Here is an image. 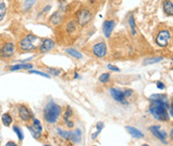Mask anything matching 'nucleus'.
I'll return each instance as SVG.
<instances>
[{
	"instance_id": "f257e3e1",
	"label": "nucleus",
	"mask_w": 173,
	"mask_h": 146,
	"mask_svg": "<svg viewBox=\"0 0 173 146\" xmlns=\"http://www.w3.org/2000/svg\"><path fill=\"white\" fill-rule=\"evenodd\" d=\"M169 107V103H165V101L161 100H153L151 103V107H150V112L158 121L167 122L170 118L169 114H168Z\"/></svg>"
},
{
	"instance_id": "f03ea898",
	"label": "nucleus",
	"mask_w": 173,
	"mask_h": 146,
	"mask_svg": "<svg viewBox=\"0 0 173 146\" xmlns=\"http://www.w3.org/2000/svg\"><path fill=\"white\" fill-rule=\"evenodd\" d=\"M41 40L33 33H28L27 35L20 38L18 42V49L20 51H33L41 45Z\"/></svg>"
},
{
	"instance_id": "7ed1b4c3",
	"label": "nucleus",
	"mask_w": 173,
	"mask_h": 146,
	"mask_svg": "<svg viewBox=\"0 0 173 146\" xmlns=\"http://www.w3.org/2000/svg\"><path fill=\"white\" fill-rule=\"evenodd\" d=\"M61 112H62V109L60 106L57 105L53 101H49L46 105L45 109H44V118H45V121L47 123L53 124L58 121Z\"/></svg>"
},
{
	"instance_id": "20e7f679",
	"label": "nucleus",
	"mask_w": 173,
	"mask_h": 146,
	"mask_svg": "<svg viewBox=\"0 0 173 146\" xmlns=\"http://www.w3.org/2000/svg\"><path fill=\"white\" fill-rule=\"evenodd\" d=\"M92 17H93L92 12L86 7L80 8L76 13V22L78 23V26H81V27L88 25L91 22Z\"/></svg>"
},
{
	"instance_id": "39448f33",
	"label": "nucleus",
	"mask_w": 173,
	"mask_h": 146,
	"mask_svg": "<svg viewBox=\"0 0 173 146\" xmlns=\"http://www.w3.org/2000/svg\"><path fill=\"white\" fill-rule=\"evenodd\" d=\"M171 40V32L168 29H161L155 36V43L159 47H166Z\"/></svg>"
},
{
	"instance_id": "423d86ee",
	"label": "nucleus",
	"mask_w": 173,
	"mask_h": 146,
	"mask_svg": "<svg viewBox=\"0 0 173 146\" xmlns=\"http://www.w3.org/2000/svg\"><path fill=\"white\" fill-rule=\"evenodd\" d=\"M15 53V45L12 41H7L0 44V57L4 59L12 58Z\"/></svg>"
},
{
	"instance_id": "0eeeda50",
	"label": "nucleus",
	"mask_w": 173,
	"mask_h": 146,
	"mask_svg": "<svg viewBox=\"0 0 173 146\" xmlns=\"http://www.w3.org/2000/svg\"><path fill=\"white\" fill-rule=\"evenodd\" d=\"M92 53L97 58H104L107 53V45L104 41H99L92 47Z\"/></svg>"
},
{
	"instance_id": "6e6552de",
	"label": "nucleus",
	"mask_w": 173,
	"mask_h": 146,
	"mask_svg": "<svg viewBox=\"0 0 173 146\" xmlns=\"http://www.w3.org/2000/svg\"><path fill=\"white\" fill-rule=\"evenodd\" d=\"M30 130V132L32 133L33 137L35 139H38L41 135V132H42V125H41L40 121L38 118H33V125L32 126H29L28 127Z\"/></svg>"
},
{
	"instance_id": "1a4fd4ad",
	"label": "nucleus",
	"mask_w": 173,
	"mask_h": 146,
	"mask_svg": "<svg viewBox=\"0 0 173 146\" xmlns=\"http://www.w3.org/2000/svg\"><path fill=\"white\" fill-rule=\"evenodd\" d=\"M55 47V42H53L51 38H45V40H42L41 42V45H40V51L42 53H48L50 51L51 49Z\"/></svg>"
},
{
	"instance_id": "9d476101",
	"label": "nucleus",
	"mask_w": 173,
	"mask_h": 146,
	"mask_svg": "<svg viewBox=\"0 0 173 146\" xmlns=\"http://www.w3.org/2000/svg\"><path fill=\"white\" fill-rule=\"evenodd\" d=\"M150 130H151V132L157 138V139H159L160 141H162L164 143H166V139L168 138L167 132L164 131V130H162L160 127H159V126H152L151 128H150Z\"/></svg>"
},
{
	"instance_id": "9b49d317",
	"label": "nucleus",
	"mask_w": 173,
	"mask_h": 146,
	"mask_svg": "<svg viewBox=\"0 0 173 146\" xmlns=\"http://www.w3.org/2000/svg\"><path fill=\"white\" fill-rule=\"evenodd\" d=\"M114 27H115V22L112 19L106 20L104 23V25H103V32H104L106 38H109V36L111 35Z\"/></svg>"
},
{
	"instance_id": "f8f14e48",
	"label": "nucleus",
	"mask_w": 173,
	"mask_h": 146,
	"mask_svg": "<svg viewBox=\"0 0 173 146\" xmlns=\"http://www.w3.org/2000/svg\"><path fill=\"white\" fill-rule=\"evenodd\" d=\"M110 95L112 96V98L114 100L119 101V103H125L126 100H125V95H124V93L122 91L120 90H117V88H110Z\"/></svg>"
},
{
	"instance_id": "ddd939ff",
	"label": "nucleus",
	"mask_w": 173,
	"mask_h": 146,
	"mask_svg": "<svg viewBox=\"0 0 173 146\" xmlns=\"http://www.w3.org/2000/svg\"><path fill=\"white\" fill-rule=\"evenodd\" d=\"M18 115L24 122H29L31 118V113H30L29 109L26 106H23V105L18 107Z\"/></svg>"
},
{
	"instance_id": "4468645a",
	"label": "nucleus",
	"mask_w": 173,
	"mask_h": 146,
	"mask_svg": "<svg viewBox=\"0 0 173 146\" xmlns=\"http://www.w3.org/2000/svg\"><path fill=\"white\" fill-rule=\"evenodd\" d=\"M65 30L69 34H75L78 32V23L76 20H69L65 26Z\"/></svg>"
},
{
	"instance_id": "2eb2a0df",
	"label": "nucleus",
	"mask_w": 173,
	"mask_h": 146,
	"mask_svg": "<svg viewBox=\"0 0 173 146\" xmlns=\"http://www.w3.org/2000/svg\"><path fill=\"white\" fill-rule=\"evenodd\" d=\"M162 9L166 15L171 17L173 15V2L172 0H164L162 2Z\"/></svg>"
},
{
	"instance_id": "dca6fc26",
	"label": "nucleus",
	"mask_w": 173,
	"mask_h": 146,
	"mask_svg": "<svg viewBox=\"0 0 173 146\" xmlns=\"http://www.w3.org/2000/svg\"><path fill=\"white\" fill-rule=\"evenodd\" d=\"M49 23L53 26H59L62 23V15L59 12H55L49 17Z\"/></svg>"
},
{
	"instance_id": "f3484780",
	"label": "nucleus",
	"mask_w": 173,
	"mask_h": 146,
	"mask_svg": "<svg viewBox=\"0 0 173 146\" xmlns=\"http://www.w3.org/2000/svg\"><path fill=\"white\" fill-rule=\"evenodd\" d=\"M125 128H126V130H127V132L131 135V137L138 138V139H141V138L144 137L142 132H141L140 130H138L137 128H134V127H130V126H126Z\"/></svg>"
},
{
	"instance_id": "a211bd4d",
	"label": "nucleus",
	"mask_w": 173,
	"mask_h": 146,
	"mask_svg": "<svg viewBox=\"0 0 173 146\" xmlns=\"http://www.w3.org/2000/svg\"><path fill=\"white\" fill-rule=\"evenodd\" d=\"M69 139L74 143H79L81 140V132L79 129H75L74 131L69 132Z\"/></svg>"
},
{
	"instance_id": "6ab92c4d",
	"label": "nucleus",
	"mask_w": 173,
	"mask_h": 146,
	"mask_svg": "<svg viewBox=\"0 0 173 146\" xmlns=\"http://www.w3.org/2000/svg\"><path fill=\"white\" fill-rule=\"evenodd\" d=\"M29 68H32V64H25V63H22V64H17V65H13V66L10 67V70H19V69H29Z\"/></svg>"
},
{
	"instance_id": "aec40b11",
	"label": "nucleus",
	"mask_w": 173,
	"mask_h": 146,
	"mask_svg": "<svg viewBox=\"0 0 173 146\" xmlns=\"http://www.w3.org/2000/svg\"><path fill=\"white\" fill-rule=\"evenodd\" d=\"M65 51H66V53H69V56H72L73 58L75 59H82V54L79 53V51H77L76 49H73V48H68V49H65Z\"/></svg>"
},
{
	"instance_id": "412c9836",
	"label": "nucleus",
	"mask_w": 173,
	"mask_h": 146,
	"mask_svg": "<svg viewBox=\"0 0 173 146\" xmlns=\"http://www.w3.org/2000/svg\"><path fill=\"white\" fill-rule=\"evenodd\" d=\"M1 119H2V124L4 125V126H10V125L12 124V122H13V118H12V116L10 115L9 113H4V114H2V116H1Z\"/></svg>"
},
{
	"instance_id": "4be33fe9",
	"label": "nucleus",
	"mask_w": 173,
	"mask_h": 146,
	"mask_svg": "<svg viewBox=\"0 0 173 146\" xmlns=\"http://www.w3.org/2000/svg\"><path fill=\"white\" fill-rule=\"evenodd\" d=\"M150 99H151L152 101L153 100H161V101H165V103H169L168 97L166 95H164V94H154V95H152L151 97H150Z\"/></svg>"
},
{
	"instance_id": "5701e85b",
	"label": "nucleus",
	"mask_w": 173,
	"mask_h": 146,
	"mask_svg": "<svg viewBox=\"0 0 173 146\" xmlns=\"http://www.w3.org/2000/svg\"><path fill=\"white\" fill-rule=\"evenodd\" d=\"M128 23H130V31H131V34L136 35V33H137L136 22H135V18H134L133 15H130V18H128Z\"/></svg>"
},
{
	"instance_id": "b1692460",
	"label": "nucleus",
	"mask_w": 173,
	"mask_h": 146,
	"mask_svg": "<svg viewBox=\"0 0 173 146\" xmlns=\"http://www.w3.org/2000/svg\"><path fill=\"white\" fill-rule=\"evenodd\" d=\"M37 0H25L24 3H23V9L24 11H29V10L32 9V7L35 4Z\"/></svg>"
},
{
	"instance_id": "393cba45",
	"label": "nucleus",
	"mask_w": 173,
	"mask_h": 146,
	"mask_svg": "<svg viewBox=\"0 0 173 146\" xmlns=\"http://www.w3.org/2000/svg\"><path fill=\"white\" fill-rule=\"evenodd\" d=\"M6 14H7V4H6V2L0 1V22L3 20Z\"/></svg>"
},
{
	"instance_id": "a878e982",
	"label": "nucleus",
	"mask_w": 173,
	"mask_h": 146,
	"mask_svg": "<svg viewBox=\"0 0 173 146\" xmlns=\"http://www.w3.org/2000/svg\"><path fill=\"white\" fill-rule=\"evenodd\" d=\"M162 60V58H152V59H146L143 61V65H149V64H154V63H158Z\"/></svg>"
},
{
	"instance_id": "bb28decb",
	"label": "nucleus",
	"mask_w": 173,
	"mask_h": 146,
	"mask_svg": "<svg viewBox=\"0 0 173 146\" xmlns=\"http://www.w3.org/2000/svg\"><path fill=\"white\" fill-rule=\"evenodd\" d=\"M110 79V74H108V73H104V74H102L99 76V81L102 83H107L109 81Z\"/></svg>"
},
{
	"instance_id": "cd10ccee",
	"label": "nucleus",
	"mask_w": 173,
	"mask_h": 146,
	"mask_svg": "<svg viewBox=\"0 0 173 146\" xmlns=\"http://www.w3.org/2000/svg\"><path fill=\"white\" fill-rule=\"evenodd\" d=\"M13 130H14V132L17 134V137H18V140L19 141H23V139H24V134H23L22 130H20L17 126H13Z\"/></svg>"
},
{
	"instance_id": "c85d7f7f",
	"label": "nucleus",
	"mask_w": 173,
	"mask_h": 146,
	"mask_svg": "<svg viewBox=\"0 0 173 146\" xmlns=\"http://www.w3.org/2000/svg\"><path fill=\"white\" fill-rule=\"evenodd\" d=\"M57 131H58V133L61 135L63 139H69V131H63V130H61L60 128H58L57 129Z\"/></svg>"
},
{
	"instance_id": "c756f323",
	"label": "nucleus",
	"mask_w": 173,
	"mask_h": 146,
	"mask_svg": "<svg viewBox=\"0 0 173 146\" xmlns=\"http://www.w3.org/2000/svg\"><path fill=\"white\" fill-rule=\"evenodd\" d=\"M103 127H104V124H103V123H99V124H97V126H96V128H97V131L95 132L94 134H92V139H95V138H96L97 135L99 134V132L102 131Z\"/></svg>"
},
{
	"instance_id": "7c9ffc66",
	"label": "nucleus",
	"mask_w": 173,
	"mask_h": 146,
	"mask_svg": "<svg viewBox=\"0 0 173 146\" xmlns=\"http://www.w3.org/2000/svg\"><path fill=\"white\" fill-rule=\"evenodd\" d=\"M29 73H30V74H37V75H40V76L45 77V78H50V77H49V75L45 74V73H43V72H38V70H32V69H31Z\"/></svg>"
},
{
	"instance_id": "2f4dec72",
	"label": "nucleus",
	"mask_w": 173,
	"mask_h": 146,
	"mask_svg": "<svg viewBox=\"0 0 173 146\" xmlns=\"http://www.w3.org/2000/svg\"><path fill=\"white\" fill-rule=\"evenodd\" d=\"M73 114V112H72V109L69 108V107H68V111L65 112V114H64V119H65V122H68V121H69V117Z\"/></svg>"
},
{
	"instance_id": "473e14b6",
	"label": "nucleus",
	"mask_w": 173,
	"mask_h": 146,
	"mask_svg": "<svg viewBox=\"0 0 173 146\" xmlns=\"http://www.w3.org/2000/svg\"><path fill=\"white\" fill-rule=\"evenodd\" d=\"M107 67L109 69L113 70V72H120V68H119V67H117V66H114V65H112V64H108Z\"/></svg>"
},
{
	"instance_id": "72a5a7b5",
	"label": "nucleus",
	"mask_w": 173,
	"mask_h": 146,
	"mask_svg": "<svg viewBox=\"0 0 173 146\" xmlns=\"http://www.w3.org/2000/svg\"><path fill=\"white\" fill-rule=\"evenodd\" d=\"M123 93H124V95H125V97H130V96H131V94H133V91H131L130 88H126Z\"/></svg>"
},
{
	"instance_id": "f704fd0d",
	"label": "nucleus",
	"mask_w": 173,
	"mask_h": 146,
	"mask_svg": "<svg viewBox=\"0 0 173 146\" xmlns=\"http://www.w3.org/2000/svg\"><path fill=\"white\" fill-rule=\"evenodd\" d=\"M157 88H160V90H165L166 88V87H165V84L160 81H157Z\"/></svg>"
},
{
	"instance_id": "c9c22d12",
	"label": "nucleus",
	"mask_w": 173,
	"mask_h": 146,
	"mask_svg": "<svg viewBox=\"0 0 173 146\" xmlns=\"http://www.w3.org/2000/svg\"><path fill=\"white\" fill-rule=\"evenodd\" d=\"M49 70H50L51 73H53V75H56V76H57V75H59V74H60V70H59V69H53V68H49Z\"/></svg>"
},
{
	"instance_id": "e433bc0d",
	"label": "nucleus",
	"mask_w": 173,
	"mask_h": 146,
	"mask_svg": "<svg viewBox=\"0 0 173 146\" xmlns=\"http://www.w3.org/2000/svg\"><path fill=\"white\" fill-rule=\"evenodd\" d=\"M6 146H18V145H17L15 142H13V141H10V142H8V143H7V145H6Z\"/></svg>"
},
{
	"instance_id": "4c0bfd02",
	"label": "nucleus",
	"mask_w": 173,
	"mask_h": 146,
	"mask_svg": "<svg viewBox=\"0 0 173 146\" xmlns=\"http://www.w3.org/2000/svg\"><path fill=\"white\" fill-rule=\"evenodd\" d=\"M142 146H149V145H148V144H143Z\"/></svg>"
},
{
	"instance_id": "58836bf2",
	"label": "nucleus",
	"mask_w": 173,
	"mask_h": 146,
	"mask_svg": "<svg viewBox=\"0 0 173 146\" xmlns=\"http://www.w3.org/2000/svg\"><path fill=\"white\" fill-rule=\"evenodd\" d=\"M44 146H50V145H44Z\"/></svg>"
}]
</instances>
